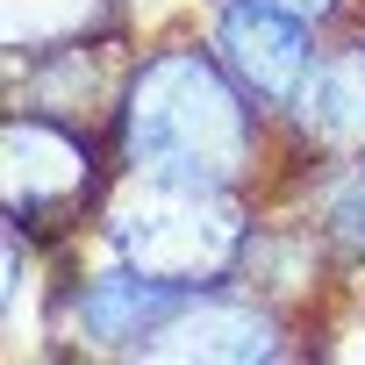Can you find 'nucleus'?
Listing matches in <instances>:
<instances>
[{"label": "nucleus", "instance_id": "f257e3e1", "mask_svg": "<svg viewBox=\"0 0 365 365\" xmlns=\"http://www.w3.org/2000/svg\"><path fill=\"white\" fill-rule=\"evenodd\" d=\"M115 150L129 179H172V187H215L237 194L258 172L265 122L258 101L230 79L215 51L172 43L150 51L115 101Z\"/></svg>", "mask_w": 365, "mask_h": 365}, {"label": "nucleus", "instance_id": "1a4fd4ad", "mask_svg": "<svg viewBox=\"0 0 365 365\" xmlns=\"http://www.w3.org/2000/svg\"><path fill=\"white\" fill-rule=\"evenodd\" d=\"M322 230H329L344 251H358V258H365V150H358V158H344V165H336V179L322 187Z\"/></svg>", "mask_w": 365, "mask_h": 365}, {"label": "nucleus", "instance_id": "39448f33", "mask_svg": "<svg viewBox=\"0 0 365 365\" xmlns=\"http://www.w3.org/2000/svg\"><path fill=\"white\" fill-rule=\"evenodd\" d=\"M279 315L251 294H222V287H194L187 301L172 308V322L136 351V358H208V365H258L279 358Z\"/></svg>", "mask_w": 365, "mask_h": 365}, {"label": "nucleus", "instance_id": "20e7f679", "mask_svg": "<svg viewBox=\"0 0 365 365\" xmlns=\"http://www.w3.org/2000/svg\"><path fill=\"white\" fill-rule=\"evenodd\" d=\"M215 58L230 65V79L258 108H287L294 86H301V72L315 65V36L287 8H265V0H222V15H215Z\"/></svg>", "mask_w": 365, "mask_h": 365}, {"label": "nucleus", "instance_id": "9d476101", "mask_svg": "<svg viewBox=\"0 0 365 365\" xmlns=\"http://www.w3.org/2000/svg\"><path fill=\"white\" fill-rule=\"evenodd\" d=\"M265 8H287V15H301L308 29H322V22H336L351 0H265Z\"/></svg>", "mask_w": 365, "mask_h": 365}, {"label": "nucleus", "instance_id": "423d86ee", "mask_svg": "<svg viewBox=\"0 0 365 365\" xmlns=\"http://www.w3.org/2000/svg\"><path fill=\"white\" fill-rule=\"evenodd\" d=\"M294 129L308 150H329L336 165L365 150V43H336L315 51V65L301 72L294 101H287Z\"/></svg>", "mask_w": 365, "mask_h": 365}, {"label": "nucleus", "instance_id": "7ed1b4c3", "mask_svg": "<svg viewBox=\"0 0 365 365\" xmlns=\"http://www.w3.org/2000/svg\"><path fill=\"white\" fill-rule=\"evenodd\" d=\"M0 194H8V215L15 222H43V215H79L101 187V150L79 122L65 115H8L0 129Z\"/></svg>", "mask_w": 365, "mask_h": 365}, {"label": "nucleus", "instance_id": "0eeeda50", "mask_svg": "<svg viewBox=\"0 0 365 365\" xmlns=\"http://www.w3.org/2000/svg\"><path fill=\"white\" fill-rule=\"evenodd\" d=\"M187 294H194V287H172V279H150V272H136V265H115V272L79 279L72 322H79V336H93L101 351H143V344L172 322V308L187 301Z\"/></svg>", "mask_w": 365, "mask_h": 365}, {"label": "nucleus", "instance_id": "6e6552de", "mask_svg": "<svg viewBox=\"0 0 365 365\" xmlns=\"http://www.w3.org/2000/svg\"><path fill=\"white\" fill-rule=\"evenodd\" d=\"M115 0H0V36L15 58H51L65 43L101 36Z\"/></svg>", "mask_w": 365, "mask_h": 365}, {"label": "nucleus", "instance_id": "f03ea898", "mask_svg": "<svg viewBox=\"0 0 365 365\" xmlns=\"http://www.w3.org/2000/svg\"><path fill=\"white\" fill-rule=\"evenodd\" d=\"M108 251L172 287H222L251 251V222L215 187H172V179H129L101 208Z\"/></svg>", "mask_w": 365, "mask_h": 365}]
</instances>
